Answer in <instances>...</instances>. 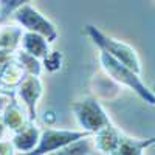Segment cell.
Listing matches in <instances>:
<instances>
[{
  "label": "cell",
  "mask_w": 155,
  "mask_h": 155,
  "mask_svg": "<svg viewBox=\"0 0 155 155\" xmlns=\"http://www.w3.org/2000/svg\"><path fill=\"white\" fill-rule=\"evenodd\" d=\"M101 62H102V67L106 68V71L112 78H115L116 81H120V82L129 85L130 88H134L146 102H149V104H155V95H152L146 88V85L140 81V78L137 76V73L134 70L126 67L124 64H121L120 61H116L113 56H110L104 50L101 51Z\"/></svg>",
  "instance_id": "cell-1"
},
{
  "label": "cell",
  "mask_w": 155,
  "mask_h": 155,
  "mask_svg": "<svg viewBox=\"0 0 155 155\" xmlns=\"http://www.w3.org/2000/svg\"><path fill=\"white\" fill-rule=\"evenodd\" d=\"M87 33L92 36V39L95 41L96 45H99L101 50L107 51L110 56H113L116 61H120L121 64H124L126 67H129L130 70H134L137 74L141 71V67H140V61L135 54V51L126 45V44H120V42H115L113 39L104 36L101 31H98L95 27L92 25H87Z\"/></svg>",
  "instance_id": "cell-2"
},
{
  "label": "cell",
  "mask_w": 155,
  "mask_h": 155,
  "mask_svg": "<svg viewBox=\"0 0 155 155\" xmlns=\"http://www.w3.org/2000/svg\"><path fill=\"white\" fill-rule=\"evenodd\" d=\"M76 118L79 124L90 132H98L101 129L110 126V121L106 116L104 110L95 99H84L73 106Z\"/></svg>",
  "instance_id": "cell-3"
},
{
  "label": "cell",
  "mask_w": 155,
  "mask_h": 155,
  "mask_svg": "<svg viewBox=\"0 0 155 155\" xmlns=\"http://www.w3.org/2000/svg\"><path fill=\"white\" fill-rule=\"evenodd\" d=\"M16 20L25 27L28 31H33V33H37L44 36L48 42H53L58 33H56V28L51 25L41 12H37L36 9H33L30 5H22L19 9H16V14H14Z\"/></svg>",
  "instance_id": "cell-4"
},
{
  "label": "cell",
  "mask_w": 155,
  "mask_h": 155,
  "mask_svg": "<svg viewBox=\"0 0 155 155\" xmlns=\"http://www.w3.org/2000/svg\"><path fill=\"white\" fill-rule=\"evenodd\" d=\"M88 132H71V130H54V129H47L42 134V137L39 138V146L34 147L30 153L41 155L47 152H53L58 149L65 147L70 143L88 137Z\"/></svg>",
  "instance_id": "cell-5"
},
{
  "label": "cell",
  "mask_w": 155,
  "mask_h": 155,
  "mask_svg": "<svg viewBox=\"0 0 155 155\" xmlns=\"http://www.w3.org/2000/svg\"><path fill=\"white\" fill-rule=\"evenodd\" d=\"M42 93V85L39 82L37 78L34 74H30L27 78H22L19 82V95L20 98L27 102V106L30 109V118H36V101Z\"/></svg>",
  "instance_id": "cell-6"
},
{
  "label": "cell",
  "mask_w": 155,
  "mask_h": 155,
  "mask_svg": "<svg viewBox=\"0 0 155 155\" xmlns=\"http://www.w3.org/2000/svg\"><path fill=\"white\" fill-rule=\"evenodd\" d=\"M22 45L25 48V51L36 58H45L48 54V44L45 41V37L37 34V33H27L22 37Z\"/></svg>",
  "instance_id": "cell-7"
},
{
  "label": "cell",
  "mask_w": 155,
  "mask_h": 155,
  "mask_svg": "<svg viewBox=\"0 0 155 155\" xmlns=\"http://www.w3.org/2000/svg\"><path fill=\"white\" fill-rule=\"evenodd\" d=\"M37 135L39 130L33 126L28 127H20L19 129V134L14 137V146L19 150H25V152H31L37 143Z\"/></svg>",
  "instance_id": "cell-8"
},
{
  "label": "cell",
  "mask_w": 155,
  "mask_h": 155,
  "mask_svg": "<svg viewBox=\"0 0 155 155\" xmlns=\"http://www.w3.org/2000/svg\"><path fill=\"white\" fill-rule=\"evenodd\" d=\"M153 141H155V138L144 140V141H138V140L121 137V141H120L118 149H116V153H141V152H143V149L147 147L149 144H152Z\"/></svg>",
  "instance_id": "cell-9"
},
{
  "label": "cell",
  "mask_w": 155,
  "mask_h": 155,
  "mask_svg": "<svg viewBox=\"0 0 155 155\" xmlns=\"http://www.w3.org/2000/svg\"><path fill=\"white\" fill-rule=\"evenodd\" d=\"M25 3H28V0H0V23H3L9 14H12Z\"/></svg>",
  "instance_id": "cell-10"
},
{
  "label": "cell",
  "mask_w": 155,
  "mask_h": 155,
  "mask_svg": "<svg viewBox=\"0 0 155 155\" xmlns=\"http://www.w3.org/2000/svg\"><path fill=\"white\" fill-rule=\"evenodd\" d=\"M3 121L9 129H20L23 126V120H22V113L19 110V107L16 104H12L11 107H8L5 116H3Z\"/></svg>",
  "instance_id": "cell-11"
},
{
  "label": "cell",
  "mask_w": 155,
  "mask_h": 155,
  "mask_svg": "<svg viewBox=\"0 0 155 155\" xmlns=\"http://www.w3.org/2000/svg\"><path fill=\"white\" fill-rule=\"evenodd\" d=\"M19 59L22 62V68L25 70H28L31 74H39L41 73V64H39V61L36 59V56L27 53V51H23V53H19Z\"/></svg>",
  "instance_id": "cell-12"
},
{
  "label": "cell",
  "mask_w": 155,
  "mask_h": 155,
  "mask_svg": "<svg viewBox=\"0 0 155 155\" xmlns=\"http://www.w3.org/2000/svg\"><path fill=\"white\" fill-rule=\"evenodd\" d=\"M44 64H45V68L48 71H56L59 70L61 67V53L58 51H53V53H48L44 59Z\"/></svg>",
  "instance_id": "cell-13"
},
{
  "label": "cell",
  "mask_w": 155,
  "mask_h": 155,
  "mask_svg": "<svg viewBox=\"0 0 155 155\" xmlns=\"http://www.w3.org/2000/svg\"><path fill=\"white\" fill-rule=\"evenodd\" d=\"M0 153H11V144L0 143Z\"/></svg>",
  "instance_id": "cell-14"
}]
</instances>
